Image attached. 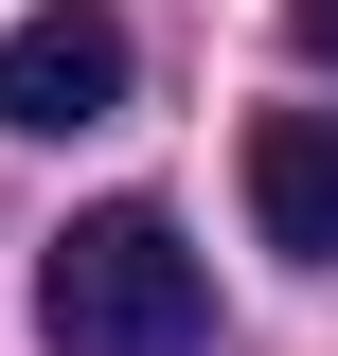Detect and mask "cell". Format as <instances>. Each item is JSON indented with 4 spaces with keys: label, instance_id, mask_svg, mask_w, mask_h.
Here are the masks:
<instances>
[{
    "label": "cell",
    "instance_id": "1",
    "mask_svg": "<svg viewBox=\"0 0 338 356\" xmlns=\"http://www.w3.org/2000/svg\"><path fill=\"white\" fill-rule=\"evenodd\" d=\"M36 339L54 356H196L214 339V285H196L161 196H107V214H72L36 250Z\"/></svg>",
    "mask_w": 338,
    "mask_h": 356
},
{
    "label": "cell",
    "instance_id": "2",
    "mask_svg": "<svg viewBox=\"0 0 338 356\" xmlns=\"http://www.w3.org/2000/svg\"><path fill=\"white\" fill-rule=\"evenodd\" d=\"M0 125L18 143L125 125V18H107V0H36V18L0 36Z\"/></svg>",
    "mask_w": 338,
    "mask_h": 356
},
{
    "label": "cell",
    "instance_id": "3",
    "mask_svg": "<svg viewBox=\"0 0 338 356\" xmlns=\"http://www.w3.org/2000/svg\"><path fill=\"white\" fill-rule=\"evenodd\" d=\"M250 214H267V250L338 267V107H267L250 125Z\"/></svg>",
    "mask_w": 338,
    "mask_h": 356
},
{
    "label": "cell",
    "instance_id": "4",
    "mask_svg": "<svg viewBox=\"0 0 338 356\" xmlns=\"http://www.w3.org/2000/svg\"><path fill=\"white\" fill-rule=\"evenodd\" d=\"M285 36H303V54H321V72H338V0H285Z\"/></svg>",
    "mask_w": 338,
    "mask_h": 356
}]
</instances>
